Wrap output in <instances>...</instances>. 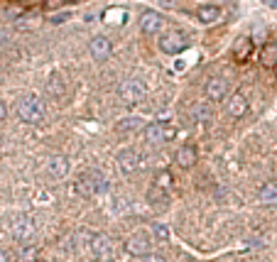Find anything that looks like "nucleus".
<instances>
[{
    "mask_svg": "<svg viewBox=\"0 0 277 262\" xmlns=\"http://www.w3.org/2000/svg\"><path fill=\"white\" fill-rule=\"evenodd\" d=\"M47 172H49V177H54V179L67 177V172H69V159H67L64 154H54V157H49V162H47Z\"/></svg>",
    "mask_w": 277,
    "mask_h": 262,
    "instance_id": "nucleus-14",
    "label": "nucleus"
},
{
    "mask_svg": "<svg viewBox=\"0 0 277 262\" xmlns=\"http://www.w3.org/2000/svg\"><path fill=\"white\" fill-rule=\"evenodd\" d=\"M263 64L265 67H277V44H267V47H265Z\"/></svg>",
    "mask_w": 277,
    "mask_h": 262,
    "instance_id": "nucleus-22",
    "label": "nucleus"
},
{
    "mask_svg": "<svg viewBox=\"0 0 277 262\" xmlns=\"http://www.w3.org/2000/svg\"><path fill=\"white\" fill-rule=\"evenodd\" d=\"M118 167H120V172H125V174H135L140 167H142V152L138 150H123L120 154H118Z\"/></svg>",
    "mask_w": 277,
    "mask_h": 262,
    "instance_id": "nucleus-8",
    "label": "nucleus"
},
{
    "mask_svg": "<svg viewBox=\"0 0 277 262\" xmlns=\"http://www.w3.org/2000/svg\"><path fill=\"white\" fill-rule=\"evenodd\" d=\"M253 54V40L250 37H240L236 42V47H233V59H236L238 64H245Z\"/></svg>",
    "mask_w": 277,
    "mask_h": 262,
    "instance_id": "nucleus-16",
    "label": "nucleus"
},
{
    "mask_svg": "<svg viewBox=\"0 0 277 262\" xmlns=\"http://www.w3.org/2000/svg\"><path fill=\"white\" fill-rule=\"evenodd\" d=\"M145 93H147V88H145V83L140 79H125L120 83V88H118V96H120L125 106H138L140 101L145 98Z\"/></svg>",
    "mask_w": 277,
    "mask_h": 262,
    "instance_id": "nucleus-3",
    "label": "nucleus"
},
{
    "mask_svg": "<svg viewBox=\"0 0 277 262\" xmlns=\"http://www.w3.org/2000/svg\"><path fill=\"white\" fill-rule=\"evenodd\" d=\"M69 17H71L69 13H59V15H52V17H49V22H52V25H59V22H67Z\"/></svg>",
    "mask_w": 277,
    "mask_h": 262,
    "instance_id": "nucleus-27",
    "label": "nucleus"
},
{
    "mask_svg": "<svg viewBox=\"0 0 277 262\" xmlns=\"http://www.w3.org/2000/svg\"><path fill=\"white\" fill-rule=\"evenodd\" d=\"M152 186H157V189H162V191H172V172L169 169H162V172H157L155 174V184Z\"/></svg>",
    "mask_w": 277,
    "mask_h": 262,
    "instance_id": "nucleus-19",
    "label": "nucleus"
},
{
    "mask_svg": "<svg viewBox=\"0 0 277 262\" xmlns=\"http://www.w3.org/2000/svg\"><path fill=\"white\" fill-rule=\"evenodd\" d=\"M103 20H106V22H111V20L125 22V20H128V15H125V10H108V13L103 15Z\"/></svg>",
    "mask_w": 277,
    "mask_h": 262,
    "instance_id": "nucleus-25",
    "label": "nucleus"
},
{
    "mask_svg": "<svg viewBox=\"0 0 277 262\" xmlns=\"http://www.w3.org/2000/svg\"><path fill=\"white\" fill-rule=\"evenodd\" d=\"M177 135V127L169 123H147L145 125V140L150 145H160V142H167Z\"/></svg>",
    "mask_w": 277,
    "mask_h": 262,
    "instance_id": "nucleus-5",
    "label": "nucleus"
},
{
    "mask_svg": "<svg viewBox=\"0 0 277 262\" xmlns=\"http://www.w3.org/2000/svg\"><path fill=\"white\" fill-rule=\"evenodd\" d=\"M167 196H169L167 191H162V189H157V186H152V189L147 191V201H150L152 206H157V204H160V206H165Z\"/></svg>",
    "mask_w": 277,
    "mask_h": 262,
    "instance_id": "nucleus-21",
    "label": "nucleus"
},
{
    "mask_svg": "<svg viewBox=\"0 0 277 262\" xmlns=\"http://www.w3.org/2000/svg\"><path fill=\"white\" fill-rule=\"evenodd\" d=\"M248 98L243 96V93H233V96L226 98V113L231 115V118H243L245 113H248Z\"/></svg>",
    "mask_w": 277,
    "mask_h": 262,
    "instance_id": "nucleus-12",
    "label": "nucleus"
},
{
    "mask_svg": "<svg viewBox=\"0 0 277 262\" xmlns=\"http://www.w3.org/2000/svg\"><path fill=\"white\" fill-rule=\"evenodd\" d=\"M17 115L22 123H29V125H40L44 120V108H42L40 98L37 96H25L20 98L17 103Z\"/></svg>",
    "mask_w": 277,
    "mask_h": 262,
    "instance_id": "nucleus-1",
    "label": "nucleus"
},
{
    "mask_svg": "<svg viewBox=\"0 0 277 262\" xmlns=\"http://www.w3.org/2000/svg\"><path fill=\"white\" fill-rule=\"evenodd\" d=\"M189 47V37L184 35V32H177V29H172V32H167L160 37V49L165 52V54H179Z\"/></svg>",
    "mask_w": 277,
    "mask_h": 262,
    "instance_id": "nucleus-6",
    "label": "nucleus"
},
{
    "mask_svg": "<svg viewBox=\"0 0 277 262\" xmlns=\"http://www.w3.org/2000/svg\"><path fill=\"white\" fill-rule=\"evenodd\" d=\"M140 262H165V257H162V255H157V252H150V255H145Z\"/></svg>",
    "mask_w": 277,
    "mask_h": 262,
    "instance_id": "nucleus-28",
    "label": "nucleus"
},
{
    "mask_svg": "<svg viewBox=\"0 0 277 262\" xmlns=\"http://www.w3.org/2000/svg\"><path fill=\"white\" fill-rule=\"evenodd\" d=\"M67 0H44V8L47 10H54V8H59V5H64Z\"/></svg>",
    "mask_w": 277,
    "mask_h": 262,
    "instance_id": "nucleus-29",
    "label": "nucleus"
},
{
    "mask_svg": "<svg viewBox=\"0 0 277 262\" xmlns=\"http://www.w3.org/2000/svg\"><path fill=\"white\" fill-rule=\"evenodd\" d=\"M155 235H157L160 240H167V238H169V231H167V225L157 223V225H155Z\"/></svg>",
    "mask_w": 277,
    "mask_h": 262,
    "instance_id": "nucleus-26",
    "label": "nucleus"
},
{
    "mask_svg": "<svg viewBox=\"0 0 277 262\" xmlns=\"http://www.w3.org/2000/svg\"><path fill=\"white\" fill-rule=\"evenodd\" d=\"M5 115H8V108H5V103H3V101H0V123H3V120H5Z\"/></svg>",
    "mask_w": 277,
    "mask_h": 262,
    "instance_id": "nucleus-31",
    "label": "nucleus"
},
{
    "mask_svg": "<svg viewBox=\"0 0 277 262\" xmlns=\"http://www.w3.org/2000/svg\"><path fill=\"white\" fill-rule=\"evenodd\" d=\"M88 52H91V56L96 59V61H106L108 56H111V52H113V44H111V40L108 37H94L91 40V44H88Z\"/></svg>",
    "mask_w": 277,
    "mask_h": 262,
    "instance_id": "nucleus-11",
    "label": "nucleus"
},
{
    "mask_svg": "<svg viewBox=\"0 0 277 262\" xmlns=\"http://www.w3.org/2000/svg\"><path fill=\"white\" fill-rule=\"evenodd\" d=\"M196 159H199V152H196L194 145H181L177 150V165L181 169H192L196 165Z\"/></svg>",
    "mask_w": 277,
    "mask_h": 262,
    "instance_id": "nucleus-15",
    "label": "nucleus"
},
{
    "mask_svg": "<svg viewBox=\"0 0 277 262\" xmlns=\"http://www.w3.org/2000/svg\"><path fill=\"white\" fill-rule=\"evenodd\" d=\"M67 3H69V0H67ZM71 3H74V0H71Z\"/></svg>",
    "mask_w": 277,
    "mask_h": 262,
    "instance_id": "nucleus-32",
    "label": "nucleus"
},
{
    "mask_svg": "<svg viewBox=\"0 0 277 262\" xmlns=\"http://www.w3.org/2000/svg\"><path fill=\"white\" fill-rule=\"evenodd\" d=\"M258 199H260V204L263 206H277V184L275 181H267L260 186V191H258Z\"/></svg>",
    "mask_w": 277,
    "mask_h": 262,
    "instance_id": "nucleus-18",
    "label": "nucleus"
},
{
    "mask_svg": "<svg viewBox=\"0 0 277 262\" xmlns=\"http://www.w3.org/2000/svg\"><path fill=\"white\" fill-rule=\"evenodd\" d=\"M37 260H40V250L35 245H25L17 252V262H37Z\"/></svg>",
    "mask_w": 277,
    "mask_h": 262,
    "instance_id": "nucleus-20",
    "label": "nucleus"
},
{
    "mask_svg": "<svg viewBox=\"0 0 277 262\" xmlns=\"http://www.w3.org/2000/svg\"><path fill=\"white\" fill-rule=\"evenodd\" d=\"M140 127H142V120H140V118H125V120L118 123V130H120V133H130V130H140Z\"/></svg>",
    "mask_w": 277,
    "mask_h": 262,
    "instance_id": "nucleus-23",
    "label": "nucleus"
},
{
    "mask_svg": "<svg viewBox=\"0 0 277 262\" xmlns=\"http://www.w3.org/2000/svg\"><path fill=\"white\" fill-rule=\"evenodd\" d=\"M0 262H13V260H10V252H8V250H3V248H0Z\"/></svg>",
    "mask_w": 277,
    "mask_h": 262,
    "instance_id": "nucleus-30",
    "label": "nucleus"
},
{
    "mask_svg": "<svg viewBox=\"0 0 277 262\" xmlns=\"http://www.w3.org/2000/svg\"><path fill=\"white\" fill-rule=\"evenodd\" d=\"M228 93V81L223 79V76H211L206 81V98L208 101H223Z\"/></svg>",
    "mask_w": 277,
    "mask_h": 262,
    "instance_id": "nucleus-9",
    "label": "nucleus"
},
{
    "mask_svg": "<svg viewBox=\"0 0 277 262\" xmlns=\"http://www.w3.org/2000/svg\"><path fill=\"white\" fill-rule=\"evenodd\" d=\"M162 27H165V17H162V15L152 13V10L142 13V17H140V29H142V35H157Z\"/></svg>",
    "mask_w": 277,
    "mask_h": 262,
    "instance_id": "nucleus-10",
    "label": "nucleus"
},
{
    "mask_svg": "<svg viewBox=\"0 0 277 262\" xmlns=\"http://www.w3.org/2000/svg\"><path fill=\"white\" fill-rule=\"evenodd\" d=\"M76 191L81 196H98V193L106 191V177L101 172H96V169H88L76 181Z\"/></svg>",
    "mask_w": 277,
    "mask_h": 262,
    "instance_id": "nucleus-2",
    "label": "nucleus"
},
{
    "mask_svg": "<svg viewBox=\"0 0 277 262\" xmlns=\"http://www.w3.org/2000/svg\"><path fill=\"white\" fill-rule=\"evenodd\" d=\"M196 17H199L204 25H213V22L221 20V8H219V5H201V8L196 10Z\"/></svg>",
    "mask_w": 277,
    "mask_h": 262,
    "instance_id": "nucleus-17",
    "label": "nucleus"
},
{
    "mask_svg": "<svg viewBox=\"0 0 277 262\" xmlns=\"http://www.w3.org/2000/svg\"><path fill=\"white\" fill-rule=\"evenodd\" d=\"M150 248H152V240L147 238V233H138L128 235V240H125V250L133 255V257H145V255H150Z\"/></svg>",
    "mask_w": 277,
    "mask_h": 262,
    "instance_id": "nucleus-7",
    "label": "nucleus"
},
{
    "mask_svg": "<svg viewBox=\"0 0 277 262\" xmlns=\"http://www.w3.org/2000/svg\"><path fill=\"white\" fill-rule=\"evenodd\" d=\"M35 233H37V225L29 221V218H17L13 225V235L17 238V240H22V243H29L32 238H35Z\"/></svg>",
    "mask_w": 277,
    "mask_h": 262,
    "instance_id": "nucleus-13",
    "label": "nucleus"
},
{
    "mask_svg": "<svg viewBox=\"0 0 277 262\" xmlns=\"http://www.w3.org/2000/svg\"><path fill=\"white\" fill-rule=\"evenodd\" d=\"M91 255L98 262H113V257H115V243L108 235H94L91 238Z\"/></svg>",
    "mask_w": 277,
    "mask_h": 262,
    "instance_id": "nucleus-4",
    "label": "nucleus"
},
{
    "mask_svg": "<svg viewBox=\"0 0 277 262\" xmlns=\"http://www.w3.org/2000/svg\"><path fill=\"white\" fill-rule=\"evenodd\" d=\"M61 93H64V79H61V76H52V79H49V96H61Z\"/></svg>",
    "mask_w": 277,
    "mask_h": 262,
    "instance_id": "nucleus-24",
    "label": "nucleus"
}]
</instances>
